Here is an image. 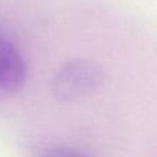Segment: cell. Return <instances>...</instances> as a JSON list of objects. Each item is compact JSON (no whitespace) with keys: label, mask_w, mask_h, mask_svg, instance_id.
I'll use <instances>...</instances> for the list:
<instances>
[{"label":"cell","mask_w":157,"mask_h":157,"mask_svg":"<svg viewBox=\"0 0 157 157\" xmlns=\"http://www.w3.org/2000/svg\"><path fill=\"white\" fill-rule=\"evenodd\" d=\"M28 69L19 50L0 35V99L15 95L26 80Z\"/></svg>","instance_id":"obj_2"},{"label":"cell","mask_w":157,"mask_h":157,"mask_svg":"<svg viewBox=\"0 0 157 157\" xmlns=\"http://www.w3.org/2000/svg\"><path fill=\"white\" fill-rule=\"evenodd\" d=\"M40 157H88V156L78 152V150L69 149V147H54V149L44 152Z\"/></svg>","instance_id":"obj_3"},{"label":"cell","mask_w":157,"mask_h":157,"mask_svg":"<svg viewBox=\"0 0 157 157\" xmlns=\"http://www.w3.org/2000/svg\"><path fill=\"white\" fill-rule=\"evenodd\" d=\"M103 83V71L97 62L75 59L55 73L52 92L61 102H73L97 91Z\"/></svg>","instance_id":"obj_1"}]
</instances>
